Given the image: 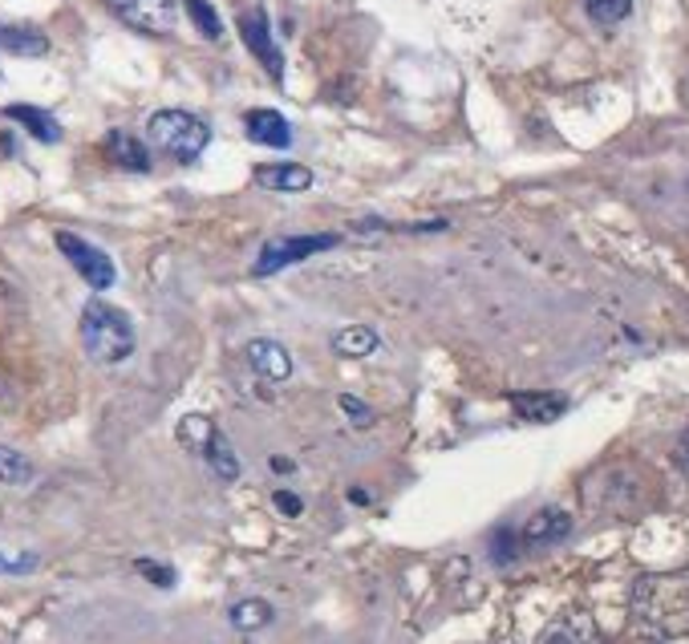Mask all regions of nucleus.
<instances>
[{"label": "nucleus", "mask_w": 689, "mask_h": 644, "mask_svg": "<svg viewBox=\"0 0 689 644\" xmlns=\"http://www.w3.org/2000/svg\"><path fill=\"white\" fill-rule=\"evenodd\" d=\"M632 608L661 636H689V572L645 575L632 587Z\"/></svg>", "instance_id": "f257e3e1"}, {"label": "nucleus", "mask_w": 689, "mask_h": 644, "mask_svg": "<svg viewBox=\"0 0 689 644\" xmlns=\"http://www.w3.org/2000/svg\"><path fill=\"white\" fill-rule=\"evenodd\" d=\"M77 332H82V349L98 365H118V361H126L134 353V325L126 320L122 308L106 301H89L82 308Z\"/></svg>", "instance_id": "f03ea898"}, {"label": "nucleus", "mask_w": 689, "mask_h": 644, "mask_svg": "<svg viewBox=\"0 0 689 644\" xmlns=\"http://www.w3.org/2000/svg\"><path fill=\"white\" fill-rule=\"evenodd\" d=\"M146 138L174 162H195L211 143V126L188 110H158L146 118Z\"/></svg>", "instance_id": "7ed1b4c3"}, {"label": "nucleus", "mask_w": 689, "mask_h": 644, "mask_svg": "<svg viewBox=\"0 0 689 644\" xmlns=\"http://www.w3.org/2000/svg\"><path fill=\"white\" fill-rule=\"evenodd\" d=\"M341 244V235H285V240H268V244L259 247L256 256V276H276L280 268L288 264H301L309 256H321V252H329V247Z\"/></svg>", "instance_id": "20e7f679"}, {"label": "nucleus", "mask_w": 689, "mask_h": 644, "mask_svg": "<svg viewBox=\"0 0 689 644\" xmlns=\"http://www.w3.org/2000/svg\"><path fill=\"white\" fill-rule=\"evenodd\" d=\"M53 240H58L61 256L70 259L73 268H77V276H82V280H86V284L94 288V292H106V288H110V284L118 280L114 259L106 256L101 247L86 244V240H82V235H73V231H58Z\"/></svg>", "instance_id": "39448f33"}, {"label": "nucleus", "mask_w": 689, "mask_h": 644, "mask_svg": "<svg viewBox=\"0 0 689 644\" xmlns=\"http://www.w3.org/2000/svg\"><path fill=\"white\" fill-rule=\"evenodd\" d=\"M118 21H126L130 29L150 33V37H167L179 21V4L174 0H106Z\"/></svg>", "instance_id": "423d86ee"}, {"label": "nucleus", "mask_w": 689, "mask_h": 644, "mask_svg": "<svg viewBox=\"0 0 689 644\" xmlns=\"http://www.w3.org/2000/svg\"><path fill=\"white\" fill-rule=\"evenodd\" d=\"M240 37H244V45L256 53L259 65L268 70V77H273V82H285V58H280V49H276V41H273L268 13H264V9H247V13H240Z\"/></svg>", "instance_id": "0eeeda50"}, {"label": "nucleus", "mask_w": 689, "mask_h": 644, "mask_svg": "<svg viewBox=\"0 0 689 644\" xmlns=\"http://www.w3.org/2000/svg\"><path fill=\"white\" fill-rule=\"evenodd\" d=\"M572 535V515L560 511V507H540L523 527H519V547H532V551H544V547H556Z\"/></svg>", "instance_id": "6e6552de"}, {"label": "nucleus", "mask_w": 689, "mask_h": 644, "mask_svg": "<svg viewBox=\"0 0 689 644\" xmlns=\"http://www.w3.org/2000/svg\"><path fill=\"white\" fill-rule=\"evenodd\" d=\"M252 179L264 191H285V195H297V191L313 186V171L301 167V162H259L256 171H252Z\"/></svg>", "instance_id": "1a4fd4ad"}, {"label": "nucleus", "mask_w": 689, "mask_h": 644, "mask_svg": "<svg viewBox=\"0 0 689 644\" xmlns=\"http://www.w3.org/2000/svg\"><path fill=\"white\" fill-rule=\"evenodd\" d=\"M244 130L256 146H273V150L292 146V126H288V118L276 114V110H247Z\"/></svg>", "instance_id": "9d476101"}, {"label": "nucleus", "mask_w": 689, "mask_h": 644, "mask_svg": "<svg viewBox=\"0 0 689 644\" xmlns=\"http://www.w3.org/2000/svg\"><path fill=\"white\" fill-rule=\"evenodd\" d=\"M535 644H601V632L592 624V616L584 612H568L560 620H552L544 632H540V641Z\"/></svg>", "instance_id": "9b49d317"}, {"label": "nucleus", "mask_w": 689, "mask_h": 644, "mask_svg": "<svg viewBox=\"0 0 689 644\" xmlns=\"http://www.w3.org/2000/svg\"><path fill=\"white\" fill-rule=\"evenodd\" d=\"M247 361L256 365L259 377H268V381H288L292 377V357H288V349L280 341H252L247 344Z\"/></svg>", "instance_id": "f8f14e48"}, {"label": "nucleus", "mask_w": 689, "mask_h": 644, "mask_svg": "<svg viewBox=\"0 0 689 644\" xmlns=\"http://www.w3.org/2000/svg\"><path fill=\"white\" fill-rule=\"evenodd\" d=\"M106 158L114 162V167H122V171H150V155H146V146L134 138V134H126V130H110L106 134Z\"/></svg>", "instance_id": "ddd939ff"}, {"label": "nucleus", "mask_w": 689, "mask_h": 644, "mask_svg": "<svg viewBox=\"0 0 689 644\" xmlns=\"http://www.w3.org/2000/svg\"><path fill=\"white\" fill-rule=\"evenodd\" d=\"M511 410H516L523 422H556V417L568 410V398L564 393H511Z\"/></svg>", "instance_id": "4468645a"}, {"label": "nucleus", "mask_w": 689, "mask_h": 644, "mask_svg": "<svg viewBox=\"0 0 689 644\" xmlns=\"http://www.w3.org/2000/svg\"><path fill=\"white\" fill-rule=\"evenodd\" d=\"M4 114L13 118L16 126H25L37 138V143H61V126H58V118L53 114H45V110H37V106H25V101H16V106H9Z\"/></svg>", "instance_id": "2eb2a0df"}, {"label": "nucleus", "mask_w": 689, "mask_h": 644, "mask_svg": "<svg viewBox=\"0 0 689 644\" xmlns=\"http://www.w3.org/2000/svg\"><path fill=\"white\" fill-rule=\"evenodd\" d=\"M0 49H9L16 58H41L49 53V37L29 25H0Z\"/></svg>", "instance_id": "dca6fc26"}, {"label": "nucleus", "mask_w": 689, "mask_h": 644, "mask_svg": "<svg viewBox=\"0 0 689 644\" xmlns=\"http://www.w3.org/2000/svg\"><path fill=\"white\" fill-rule=\"evenodd\" d=\"M333 349L341 353V357H370L377 349V332L370 325H353V329H341L333 337Z\"/></svg>", "instance_id": "f3484780"}, {"label": "nucleus", "mask_w": 689, "mask_h": 644, "mask_svg": "<svg viewBox=\"0 0 689 644\" xmlns=\"http://www.w3.org/2000/svg\"><path fill=\"white\" fill-rule=\"evenodd\" d=\"M273 604L268 600H240L231 604V624L240 632H256L264 629V624H273Z\"/></svg>", "instance_id": "a211bd4d"}, {"label": "nucleus", "mask_w": 689, "mask_h": 644, "mask_svg": "<svg viewBox=\"0 0 689 644\" xmlns=\"http://www.w3.org/2000/svg\"><path fill=\"white\" fill-rule=\"evenodd\" d=\"M211 438H216V426H211L207 414H188L179 422V442L188 446V450H195V454H203L211 446Z\"/></svg>", "instance_id": "6ab92c4d"}, {"label": "nucleus", "mask_w": 689, "mask_h": 644, "mask_svg": "<svg viewBox=\"0 0 689 644\" xmlns=\"http://www.w3.org/2000/svg\"><path fill=\"white\" fill-rule=\"evenodd\" d=\"M203 459L211 462V471H216L219 478H228V483L231 478H240V459H235V450H231V442L219 434V429H216V438H211V446L203 450Z\"/></svg>", "instance_id": "aec40b11"}, {"label": "nucleus", "mask_w": 689, "mask_h": 644, "mask_svg": "<svg viewBox=\"0 0 689 644\" xmlns=\"http://www.w3.org/2000/svg\"><path fill=\"white\" fill-rule=\"evenodd\" d=\"M29 478H33L29 459H21L16 450L0 446V483H9V487H21V483H29Z\"/></svg>", "instance_id": "412c9836"}, {"label": "nucleus", "mask_w": 689, "mask_h": 644, "mask_svg": "<svg viewBox=\"0 0 689 644\" xmlns=\"http://www.w3.org/2000/svg\"><path fill=\"white\" fill-rule=\"evenodd\" d=\"M584 9L596 25H620L632 13V0H584Z\"/></svg>", "instance_id": "4be33fe9"}, {"label": "nucleus", "mask_w": 689, "mask_h": 644, "mask_svg": "<svg viewBox=\"0 0 689 644\" xmlns=\"http://www.w3.org/2000/svg\"><path fill=\"white\" fill-rule=\"evenodd\" d=\"M188 13L191 21H195V29H200L207 41H219V37H223V25H219L216 9H211L207 0H188Z\"/></svg>", "instance_id": "5701e85b"}, {"label": "nucleus", "mask_w": 689, "mask_h": 644, "mask_svg": "<svg viewBox=\"0 0 689 644\" xmlns=\"http://www.w3.org/2000/svg\"><path fill=\"white\" fill-rule=\"evenodd\" d=\"M134 568H138V572H143L146 580H150V584H158V587H171V584H174V572H171V568H162V563H155V559H138Z\"/></svg>", "instance_id": "b1692460"}, {"label": "nucleus", "mask_w": 689, "mask_h": 644, "mask_svg": "<svg viewBox=\"0 0 689 644\" xmlns=\"http://www.w3.org/2000/svg\"><path fill=\"white\" fill-rule=\"evenodd\" d=\"M341 410H344V417H353V422H358V426H374V414H370V410H365V401L361 398H349V393H341Z\"/></svg>", "instance_id": "393cba45"}, {"label": "nucleus", "mask_w": 689, "mask_h": 644, "mask_svg": "<svg viewBox=\"0 0 689 644\" xmlns=\"http://www.w3.org/2000/svg\"><path fill=\"white\" fill-rule=\"evenodd\" d=\"M37 568V556H4L0 551V575H25Z\"/></svg>", "instance_id": "a878e982"}, {"label": "nucleus", "mask_w": 689, "mask_h": 644, "mask_svg": "<svg viewBox=\"0 0 689 644\" xmlns=\"http://www.w3.org/2000/svg\"><path fill=\"white\" fill-rule=\"evenodd\" d=\"M273 502H276V511H280V515H288V519H297L304 511L301 495H292V490H276Z\"/></svg>", "instance_id": "bb28decb"}, {"label": "nucleus", "mask_w": 689, "mask_h": 644, "mask_svg": "<svg viewBox=\"0 0 689 644\" xmlns=\"http://www.w3.org/2000/svg\"><path fill=\"white\" fill-rule=\"evenodd\" d=\"M674 459H677V466H681V471H689V429H686V434H681V438H677Z\"/></svg>", "instance_id": "cd10ccee"}, {"label": "nucleus", "mask_w": 689, "mask_h": 644, "mask_svg": "<svg viewBox=\"0 0 689 644\" xmlns=\"http://www.w3.org/2000/svg\"><path fill=\"white\" fill-rule=\"evenodd\" d=\"M273 471H276V474H292L297 466H292V459H280V454H276V459H273Z\"/></svg>", "instance_id": "c85d7f7f"}]
</instances>
